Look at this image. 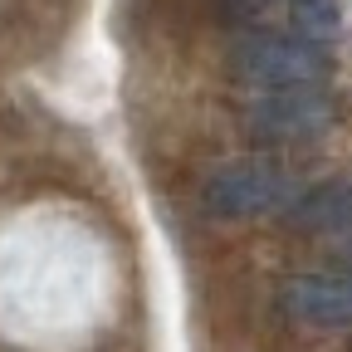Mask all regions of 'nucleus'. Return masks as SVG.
Here are the masks:
<instances>
[{
	"label": "nucleus",
	"instance_id": "f257e3e1",
	"mask_svg": "<svg viewBox=\"0 0 352 352\" xmlns=\"http://www.w3.org/2000/svg\"><path fill=\"white\" fill-rule=\"evenodd\" d=\"M333 59L318 39L303 34H245L230 50V74L250 83L254 94H274V88H323Z\"/></svg>",
	"mask_w": 352,
	"mask_h": 352
},
{
	"label": "nucleus",
	"instance_id": "f03ea898",
	"mask_svg": "<svg viewBox=\"0 0 352 352\" xmlns=\"http://www.w3.org/2000/svg\"><path fill=\"white\" fill-rule=\"evenodd\" d=\"M298 201H303L298 182L274 162H226L201 186V210L215 215V220L279 215V210H294Z\"/></svg>",
	"mask_w": 352,
	"mask_h": 352
},
{
	"label": "nucleus",
	"instance_id": "7ed1b4c3",
	"mask_svg": "<svg viewBox=\"0 0 352 352\" xmlns=\"http://www.w3.org/2000/svg\"><path fill=\"white\" fill-rule=\"evenodd\" d=\"M338 108L323 88H274V94H259L245 108V132L254 142H318L323 132L333 127Z\"/></svg>",
	"mask_w": 352,
	"mask_h": 352
},
{
	"label": "nucleus",
	"instance_id": "20e7f679",
	"mask_svg": "<svg viewBox=\"0 0 352 352\" xmlns=\"http://www.w3.org/2000/svg\"><path fill=\"white\" fill-rule=\"evenodd\" d=\"M279 308L308 328H352V274H289Z\"/></svg>",
	"mask_w": 352,
	"mask_h": 352
},
{
	"label": "nucleus",
	"instance_id": "39448f33",
	"mask_svg": "<svg viewBox=\"0 0 352 352\" xmlns=\"http://www.w3.org/2000/svg\"><path fill=\"white\" fill-rule=\"evenodd\" d=\"M289 220L298 230H318V235H333V240H352V182H333V186H318L308 191Z\"/></svg>",
	"mask_w": 352,
	"mask_h": 352
},
{
	"label": "nucleus",
	"instance_id": "423d86ee",
	"mask_svg": "<svg viewBox=\"0 0 352 352\" xmlns=\"http://www.w3.org/2000/svg\"><path fill=\"white\" fill-rule=\"evenodd\" d=\"M289 20L303 39H318V44L342 34V6L338 0H289Z\"/></svg>",
	"mask_w": 352,
	"mask_h": 352
},
{
	"label": "nucleus",
	"instance_id": "0eeeda50",
	"mask_svg": "<svg viewBox=\"0 0 352 352\" xmlns=\"http://www.w3.org/2000/svg\"><path fill=\"white\" fill-rule=\"evenodd\" d=\"M342 259H347V270H352V240H347V250H342Z\"/></svg>",
	"mask_w": 352,
	"mask_h": 352
}]
</instances>
